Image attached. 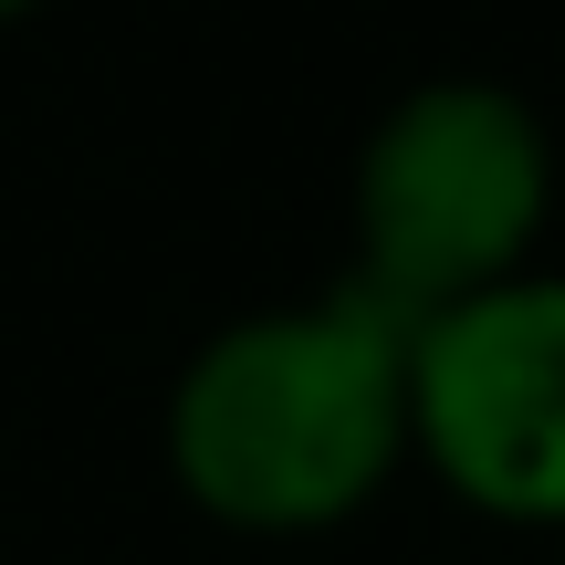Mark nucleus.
I'll return each instance as SVG.
<instances>
[{"instance_id":"obj_1","label":"nucleus","mask_w":565,"mask_h":565,"mask_svg":"<svg viewBox=\"0 0 565 565\" xmlns=\"http://www.w3.org/2000/svg\"><path fill=\"white\" fill-rule=\"evenodd\" d=\"M168 482L252 545L335 534L408 461V315L356 273L231 315L168 377Z\"/></svg>"},{"instance_id":"obj_2","label":"nucleus","mask_w":565,"mask_h":565,"mask_svg":"<svg viewBox=\"0 0 565 565\" xmlns=\"http://www.w3.org/2000/svg\"><path fill=\"white\" fill-rule=\"evenodd\" d=\"M545 221H555V137L534 95H513L503 74H419L356 137V179H345L356 263L345 273L398 315L524 273Z\"/></svg>"},{"instance_id":"obj_3","label":"nucleus","mask_w":565,"mask_h":565,"mask_svg":"<svg viewBox=\"0 0 565 565\" xmlns=\"http://www.w3.org/2000/svg\"><path fill=\"white\" fill-rule=\"evenodd\" d=\"M408 461L482 524L565 534V273L408 315Z\"/></svg>"},{"instance_id":"obj_4","label":"nucleus","mask_w":565,"mask_h":565,"mask_svg":"<svg viewBox=\"0 0 565 565\" xmlns=\"http://www.w3.org/2000/svg\"><path fill=\"white\" fill-rule=\"evenodd\" d=\"M42 11V0H0V32H11V21H32Z\"/></svg>"},{"instance_id":"obj_5","label":"nucleus","mask_w":565,"mask_h":565,"mask_svg":"<svg viewBox=\"0 0 565 565\" xmlns=\"http://www.w3.org/2000/svg\"><path fill=\"white\" fill-rule=\"evenodd\" d=\"M555 545H565V534H555ZM555 565H565V555H555Z\"/></svg>"}]
</instances>
